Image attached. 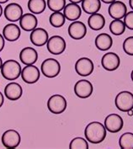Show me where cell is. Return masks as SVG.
I'll return each mask as SVG.
<instances>
[{
	"mask_svg": "<svg viewBox=\"0 0 133 149\" xmlns=\"http://www.w3.org/2000/svg\"><path fill=\"white\" fill-rule=\"evenodd\" d=\"M119 145L122 149H133V133L125 132L119 139Z\"/></svg>",
	"mask_w": 133,
	"mask_h": 149,
	"instance_id": "cell-28",
	"label": "cell"
},
{
	"mask_svg": "<svg viewBox=\"0 0 133 149\" xmlns=\"http://www.w3.org/2000/svg\"><path fill=\"white\" fill-rule=\"evenodd\" d=\"M102 1L103 3H112L113 2H115V1H116V0H100Z\"/></svg>",
	"mask_w": 133,
	"mask_h": 149,
	"instance_id": "cell-35",
	"label": "cell"
},
{
	"mask_svg": "<svg viewBox=\"0 0 133 149\" xmlns=\"http://www.w3.org/2000/svg\"><path fill=\"white\" fill-rule=\"evenodd\" d=\"M131 78H132V80L133 82V70L132 71V73H131Z\"/></svg>",
	"mask_w": 133,
	"mask_h": 149,
	"instance_id": "cell-42",
	"label": "cell"
},
{
	"mask_svg": "<svg viewBox=\"0 0 133 149\" xmlns=\"http://www.w3.org/2000/svg\"><path fill=\"white\" fill-rule=\"evenodd\" d=\"M39 68L36 66L32 65H25V67L22 69L21 72V78L23 81L26 84H36L40 79Z\"/></svg>",
	"mask_w": 133,
	"mask_h": 149,
	"instance_id": "cell-11",
	"label": "cell"
},
{
	"mask_svg": "<svg viewBox=\"0 0 133 149\" xmlns=\"http://www.w3.org/2000/svg\"><path fill=\"white\" fill-rule=\"evenodd\" d=\"M70 149H88V143L87 139L83 137H75L71 141L69 144Z\"/></svg>",
	"mask_w": 133,
	"mask_h": 149,
	"instance_id": "cell-30",
	"label": "cell"
},
{
	"mask_svg": "<svg viewBox=\"0 0 133 149\" xmlns=\"http://www.w3.org/2000/svg\"><path fill=\"white\" fill-rule=\"evenodd\" d=\"M86 25L81 21H73L68 27V35L73 40L83 39L86 36Z\"/></svg>",
	"mask_w": 133,
	"mask_h": 149,
	"instance_id": "cell-14",
	"label": "cell"
},
{
	"mask_svg": "<svg viewBox=\"0 0 133 149\" xmlns=\"http://www.w3.org/2000/svg\"><path fill=\"white\" fill-rule=\"evenodd\" d=\"M127 113H128V116H133V110H132L127 111Z\"/></svg>",
	"mask_w": 133,
	"mask_h": 149,
	"instance_id": "cell-37",
	"label": "cell"
},
{
	"mask_svg": "<svg viewBox=\"0 0 133 149\" xmlns=\"http://www.w3.org/2000/svg\"><path fill=\"white\" fill-rule=\"evenodd\" d=\"M2 65H3V61H2V58L0 57V70H1V68H2Z\"/></svg>",
	"mask_w": 133,
	"mask_h": 149,
	"instance_id": "cell-41",
	"label": "cell"
},
{
	"mask_svg": "<svg viewBox=\"0 0 133 149\" xmlns=\"http://www.w3.org/2000/svg\"><path fill=\"white\" fill-rule=\"evenodd\" d=\"M23 94L22 87L20 86L19 84L12 82L8 84L4 88V95L8 100L15 101L21 98Z\"/></svg>",
	"mask_w": 133,
	"mask_h": 149,
	"instance_id": "cell-15",
	"label": "cell"
},
{
	"mask_svg": "<svg viewBox=\"0 0 133 149\" xmlns=\"http://www.w3.org/2000/svg\"><path fill=\"white\" fill-rule=\"evenodd\" d=\"M100 8H101L100 0H83L82 1V8L86 14H88V15H93L95 13H98Z\"/></svg>",
	"mask_w": 133,
	"mask_h": 149,
	"instance_id": "cell-24",
	"label": "cell"
},
{
	"mask_svg": "<svg viewBox=\"0 0 133 149\" xmlns=\"http://www.w3.org/2000/svg\"><path fill=\"white\" fill-rule=\"evenodd\" d=\"M38 53L32 47H24L19 52V60L24 65H32L37 62Z\"/></svg>",
	"mask_w": 133,
	"mask_h": 149,
	"instance_id": "cell-18",
	"label": "cell"
},
{
	"mask_svg": "<svg viewBox=\"0 0 133 149\" xmlns=\"http://www.w3.org/2000/svg\"><path fill=\"white\" fill-rule=\"evenodd\" d=\"M49 21H50V24H51L52 26H53L55 28H60L65 24L66 18H65L64 15L61 13V11H59V12H53L50 15Z\"/></svg>",
	"mask_w": 133,
	"mask_h": 149,
	"instance_id": "cell-26",
	"label": "cell"
},
{
	"mask_svg": "<svg viewBox=\"0 0 133 149\" xmlns=\"http://www.w3.org/2000/svg\"><path fill=\"white\" fill-rule=\"evenodd\" d=\"M3 102H4V98H3V94L0 92V108L2 107V105L3 104Z\"/></svg>",
	"mask_w": 133,
	"mask_h": 149,
	"instance_id": "cell-34",
	"label": "cell"
},
{
	"mask_svg": "<svg viewBox=\"0 0 133 149\" xmlns=\"http://www.w3.org/2000/svg\"><path fill=\"white\" fill-rule=\"evenodd\" d=\"M94 69L93 61L88 57H81L75 63V71L79 76H89L94 72Z\"/></svg>",
	"mask_w": 133,
	"mask_h": 149,
	"instance_id": "cell-10",
	"label": "cell"
},
{
	"mask_svg": "<svg viewBox=\"0 0 133 149\" xmlns=\"http://www.w3.org/2000/svg\"></svg>",
	"mask_w": 133,
	"mask_h": 149,
	"instance_id": "cell-43",
	"label": "cell"
},
{
	"mask_svg": "<svg viewBox=\"0 0 133 149\" xmlns=\"http://www.w3.org/2000/svg\"><path fill=\"white\" fill-rule=\"evenodd\" d=\"M2 14H3V8H2V6L0 5V17L2 16Z\"/></svg>",
	"mask_w": 133,
	"mask_h": 149,
	"instance_id": "cell-40",
	"label": "cell"
},
{
	"mask_svg": "<svg viewBox=\"0 0 133 149\" xmlns=\"http://www.w3.org/2000/svg\"><path fill=\"white\" fill-rule=\"evenodd\" d=\"M47 7L46 0H29L28 8L34 15H40L43 13Z\"/></svg>",
	"mask_w": 133,
	"mask_h": 149,
	"instance_id": "cell-25",
	"label": "cell"
},
{
	"mask_svg": "<svg viewBox=\"0 0 133 149\" xmlns=\"http://www.w3.org/2000/svg\"><path fill=\"white\" fill-rule=\"evenodd\" d=\"M108 12L110 17L114 19H121L125 17V14L127 13V8L123 2L115 1L110 3Z\"/></svg>",
	"mask_w": 133,
	"mask_h": 149,
	"instance_id": "cell-17",
	"label": "cell"
},
{
	"mask_svg": "<svg viewBox=\"0 0 133 149\" xmlns=\"http://www.w3.org/2000/svg\"><path fill=\"white\" fill-rule=\"evenodd\" d=\"M123 50L127 55L133 56V36L127 37L124 40Z\"/></svg>",
	"mask_w": 133,
	"mask_h": 149,
	"instance_id": "cell-31",
	"label": "cell"
},
{
	"mask_svg": "<svg viewBox=\"0 0 133 149\" xmlns=\"http://www.w3.org/2000/svg\"><path fill=\"white\" fill-rule=\"evenodd\" d=\"M68 106V102L65 97L61 94L52 95L47 101V108L50 112L55 115H60L63 113Z\"/></svg>",
	"mask_w": 133,
	"mask_h": 149,
	"instance_id": "cell-3",
	"label": "cell"
},
{
	"mask_svg": "<svg viewBox=\"0 0 133 149\" xmlns=\"http://www.w3.org/2000/svg\"><path fill=\"white\" fill-rule=\"evenodd\" d=\"M105 126L99 121H93L88 124L84 130V136L87 141L98 144L104 141L106 137Z\"/></svg>",
	"mask_w": 133,
	"mask_h": 149,
	"instance_id": "cell-1",
	"label": "cell"
},
{
	"mask_svg": "<svg viewBox=\"0 0 133 149\" xmlns=\"http://www.w3.org/2000/svg\"><path fill=\"white\" fill-rule=\"evenodd\" d=\"M41 72L49 79H53L58 76L61 72V64L54 58H47L41 63Z\"/></svg>",
	"mask_w": 133,
	"mask_h": 149,
	"instance_id": "cell-4",
	"label": "cell"
},
{
	"mask_svg": "<svg viewBox=\"0 0 133 149\" xmlns=\"http://www.w3.org/2000/svg\"><path fill=\"white\" fill-rule=\"evenodd\" d=\"M69 1H70L71 3H77L78 4L79 3H81L83 0H69Z\"/></svg>",
	"mask_w": 133,
	"mask_h": 149,
	"instance_id": "cell-36",
	"label": "cell"
},
{
	"mask_svg": "<svg viewBox=\"0 0 133 149\" xmlns=\"http://www.w3.org/2000/svg\"><path fill=\"white\" fill-rule=\"evenodd\" d=\"M22 68L20 64L15 60H7L1 68L2 76L8 81H14L21 75Z\"/></svg>",
	"mask_w": 133,
	"mask_h": 149,
	"instance_id": "cell-2",
	"label": "cell"
},
{
	"mask_svg": "<svg viewBox=\"0 0 133 149\" xmlns=\"http://www.w3.org/2000/svg\"><path fill=\"white\" fill-rule=\"evenodd\" d=\"M38 20L34 14H24L19 19V25L25 31H32L37 26Z\"/></svg>",
	"mask_w": 133,
	"mask_h": 149,
	"instance_id": "cell-21",
	"label": "cell"
},
{
	"mask_svg": "<svg viewBox=\"0 0 133 149\" xmlns=\"http://www.w3.org/2000/svg\"><path fill=\"white\" fill-rule=\"evenodd\" d=\"M124 23L125 27H127L129 30L133 31V11H130L125 14L124 17Z\"/></svg>",
	"mask_w": 133,
	"mask_h": 149,
	"instance_id": "cell-32",
	"label": "cell"
},
{
	"mask_svg": "<svg viewBox=\"0 0 133 149\" xmlns=\"http://www.w3.org/2000/svg\"><path fill=\"white\" fill-rule=\"evenodd\" d=\"M4 44H5V40H4V38L3 36V35L0 34V52L3 51V47H4Z\"/></svg>",
	"mask_w": 133,
	"mask_h": 149,
	"instance_id": "cell-33",
	"label": "cell"
},
{
	"mask_svg": "<svg viewBox=\"0 0 133 149\" xmlns=\"http://www.w3.org/2000/svg\"><path fill=\"white\" fill-rule=\"evenodd\" d=\"M2 143L6 148H16L21 141L19 133L15 130H7L2 135Z\"/></svg>",
	"mask_w": 133,
	"mask_h": 149,
	"instance_id": "cell-7",
	"label": "cell"
},
{
	"mask_svg": "<svg viewBox=\"0 0 133 149\" xmlns=\"http://www.w3.org/2000/svg\"><path fill=\"white\" fill-rule=\"evenodd\" d=\"M94 91V87L88 80L82 79L78 81L74 85V93L80 99H87L90 97Z\"/></svg>",
	"mask_w": 133,
	"mask_h": 149,
	"instance_id": "cell-9",
	"label": "cell"
},
{
	"mask_svg": "<svg viewBox=\"0 0 133 149\" xmlns=\"http://www.w3.org/2000/svg\"><path fill=\"white\" fill-rule=\"evenodd\" d=\"M47 7L53 12H59L66 6V0H47Z\"/></svg>",
	"mask_w": 133,
	"mask_h": 149,
	"instance_id": "cell-29",
	"label": "cell"
},
{
	"mask_svg": "<svg viewBox=\"0 0 133 149\" xmlns=\"http://www.w3.org/2000/svg\"><path fill=\"white\" fill-rule=\"evenodd\" d=\"M129 4H130V7L132 8L133 10V0H129Z\"/></svg>",
	"mask_w": 133,
	"mask_h": 149,
	"instance_id": "cell-38",
	"label": "cell"
},
{
	"mask_svg": "<svg viewBox=\"0 0 133 149\" xmlns=\"http://www.w3.org/2000/svg\"><path fill=\"white\" fill-rule=\"evenodd\" d=\"M113 45V40L110 35L102 33L95 38V46L100 51H108Z\"/></svg>",
	"mask_w": 133,
	"mask_h": 149,
	"instance_id": "cell-22",
	"label": "cell"
},
{
	"mask_svg": "<svg viewBox=\"0 0 133 149\" xmlns=\"http://www.w3.org/2000/svg\"><path fill=\"white\" fill-rule=\"evenodd\" d=\"M124 126L123 119L117 114H110L104 119V126L106 131L111 133H117Z\"/></svg>",
	"mask_w": 133,
	"mask_h": 149,
	"instance_id": "cell-8",
	"label": "cell"
},
{
	"mask_svg": "<svg viewBox=\"0 0 133 149\" xmlns=\"http://www.w3.org/2000/svg\"><path fill=\"white\" fill-rule=\"evenodd\" d=\"M20 29L15 24H8L3 29V36L8 41H16L20 36Z\"/></svg>",
	"mask_w": 133,
	"mask_h": 149,
	"instance_id": "cell-19",
	"label": "cell"
},
{
	"mask_svg": "<svg viewBox=\"0 0 133 149\" xmlns=\"http://www.w3.org/2000/svg\"><path fill=\"white\" fill-rule=\"evenodd\" d=\"M125 24L124 21L120 19H114L110 24V32L115 36H120L125 31Z\"/></svg>",
	"mask_w": 133,
	"mask_h": 149,
	"instance_id": "cell-27",
	"label": "cell"
},
{
	"mask_svg": "<svg viewBox=\"0 0 133 149\" xmlns=\"http://www.w3.org/2000/svg\"><path fill=\"white\" fill-rule=\"evenodd\" d=\"M30 39L36 47H43L48 41V32L43 28H36L31 33Z\"/></svg>",
	"mask_w": 133,
	"mask_h": 149,
	"instance_id": "cell-16",
	"label": "cell"
},
{
	"mask_svg": "<svg viewBox=\"0 0 133 149\" xmlns=\"http://www.w3.org/2000/svg\"><path fill=\"white\" fill-rule=\"evenodd\" d=\"M8 0H0V3H5L6 2H8Z\"/></svg>",
	"mask_w": 133,
	"mask_h": 149,
	"instance_id": "cell-39",
	"label": "cell"
},
{
	"mask_svg": "<svg viewBox=\"0 0 133 149\" xmlns=\"http://www.w3.org/2000/svg\"><path fill=\"white\" fill-rule=\"evenodd\" d=\"M63 15L68 20L76 21L82 15V8L77 3H70L67 4L64 8Z\"/></svg>",
	"mask_w": 133,
	"mask_h": 149,
	"instance_id": "cell-20",
	"label": "cell"
},
{
	"mask_svg": "<svg viewBox=\"0 0 133 149\" xmlns=\"http://www.w3.org/2000/svg\"><path fill=\"white\" fill-rule=\"evenodd\" d=\"M66 40L60 36H53L48 39L47 48L48 52L53 55H60L66 50Z\"/></svg>",
	"mask_w": 133,
	"mask_h": 149,
	"instance_id": "cell-6",
	"label": "cell"
},
{
	"mask_svg": "<svg viewBox=\"0 0 133 149\" xmlns=\"http://www.w3.org/2000/svg\"><path fill=\"white\" fill-rule=\"evenodd\" d=\"M102 67L107 71H115L120 67V56L115 52H107L103 56L101 59Z\"/></svg>",
	"mask_w": 133,
	"mask_h": 149,
	"instance_id": "cell-13",
	"label": "cell"
},
{
	"mask_svg": "<svg viewBox=\"0 0 133 149\" xmlns=\"http://www.w3.org/2000/svg\"><path fill=\"white\" fill-rule=\"evenodd\" d=\"M116 106L122 112L133 110V94L129 91H122L116 97Z\"/></svg>",
	"mask_w": 133,
	"mask_h": 149,
	"instance_id": "cell-5",
	"label": "cell"
},
{
	"mask_svg": "<svg viewBox=\"0 0 133 149\" xmlns=\"http://www.w3.org/2000/svg\"><path fill=\"white\" fill-rule=\"evenodd\" d=\"M88 24L90 29L94 31H100L104 28L105 24V19L100 14H93L88 19Z\"/></svg>",
	"mask_w": 133,
	"mask_h": 149,
	"instance_id": "cell-23",
	"label": "cell"
},
{
	"mask_svg": "<svg viewBox=\"0 0 133 149\" xmlns=\"http://www.w3.org/2000/svg\"><path fill=\"white\" fill-rule=\"evenodd\" d=\"M6 19L10 22H16L20 19L23 15V8L16 3H12L8 4L3 11Z\"/></svg>",
	"mask_w": 133,
	"mask_h": 149,
	"instance_id": "cell-12",
	"label": "cell"
}]
</instances>
